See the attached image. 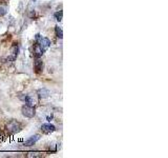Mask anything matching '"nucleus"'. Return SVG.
<instances>
[{"label": "nucleus", "instance_id": "obj_1", "mask_svg": "<svg viewBox=\"0 0 168 158\" xmlns=\"http://www.w3.org/2000/svg\"><path fill=\"white\" fill-rule=\"evenodd\" d=\"M5 130H7L8 134L15 135L22 130V125H21V122L18 121V120L11 119L10 121H7V125H5Z\"/></svg>", "mask_w": 168, "mask_h": 158}, {"label": "nucleus", "instance_id": "obj_2", "mask_svg": "<svg viewBox=\"0 0 168 158\" xmlns=\"http://www.w3.org/2000/svg\"><path fill=\"white\" fill-rule=\"evenodd\" d=\"M35 41H36V43H38L40 47L42 48V50L44 52L51 47V40L46 38V37L41 36L40 34H36V36H35Z\"/></svg>", "mask_w": 168, "mask_h": 158}, {"label": "nucleus", "instance_id": "obj_3", "mask_svg": "<svg viewBox=\"0 0 168 158\" xmlns=\"http://www.w3.org/2000/svg\"><path fill=\"white\" fill-rule=\"evenodd\" d=\"M21 113L24 117L27 118H33V117L36 115V109L33 105H30V104H23L22 108H21Z\"/></svg>", "mask_w": 168, "mask_h": 158}, {"label": "nucleus", "instance_id": "obj_4", "mask_svg": "<svg viewBox=\"0 0 168 158\" xmlns=\"http://www.w3.org/2000/svg\"><path fill=\"white\" fill-rule=\"evenodd\" d=\"M20 99L22 100V101H24L27 104H30V105H33V107H35V105L37 104V102H38V100H37L36 96L33 94H25V95H22V96L19 97Z\"/></svg>", "mask_w": 168, "mask_h": 158}, {"label": "nucleus", "instance_id": "obj_5", "mask_svg": "<svg viewBox=\"0 0 168 158\" xmlns=\"http://www.w3.org/2000/svg\"><path fill=\"white\" fill-rule=\"evenodd\" d=\"M17 56H18V45H17V47L14 45V47L11 48L10 53L3 58V60H5V61H14Z\"/></svg>", "mask_w": 168, "mask_h": 158}, {"label": "nucleus", "instance_id": "obj_6", "mask_svg": "<svg viewBox=\"0 0 168 158\" xmlns=\"http://www.w3.org/2000/svg\"><path fill=\"white\" fill-rule=\"evenodd\" d=\"M41 131L44 134H51L56 131V126L54 125H51V123H43L41 125Z\"/></svg>", "mask_w": 168, "mask_h": 158}, {"label": "nucleus", "instance_id": "obj_7", "mask_svg": "<svg viewBox=\"0 0 168 158\" xmlns=\"http://www.w3.org/2000/svg\"><path fill=\"white\" fill-rule=\"evenodd\" d=\"M34 71L36 74H40L42 73L43 71V61L40 58H37L34 61Z\"/></svg>", "mask_w": 168, "mask_h": 158}, {"label": "nucleus", "instance_id": "obj_8", "mask_svg": "<svg viewBox=\"0 0 168 158\" xmlns=\"http://www.w3.org/2000/svg\"><path fill=\"white\" fill-rule=\"evenodd\" d=\"M39 139H40V135H39V134L33 135V136H31L30 138H28L27 141L24 142V145H25V146H32V145H34L37 141H38Z\"/></svg>", "mask_w": 168, "mask_h": 158}, {"label": "nucleus", "instance_id": "obj_9", "mask_svg": "<svg viewBox=\"0 0 168 158\" xmlns=\"http://www.w3.org/2000/svg\"><path fill=\"white\" fill-rule=\"evenodd\" d=\"M33 54L34 56L36 57V58H40L43 54H44V51L42 50V48L40 47L38 43H36L34 45V48H33Z\"/></svg>", "mask_w": 168, "mask_h": 158}, {"label": "nucleus", "instance_id": "obj_10", "mask_svg": "<svg viewBox=\"0 0 168 158\" xmlns=\"http://www.w3.org/2000/svg\"><path fill=\"white\" fill-rule=\"evenodd\" d=\"M37 95H38V97L40 99H45V98H47V97L50 96L51 93H50V91H48L47 89L42 88V89H40V90H38V92H37Z\"/></svg>", "mask_w": 168, "mask_h": 158}, {"label": "nucleus", "instance_id": "obj_11", "mask_svg": "<svg viewBox=\"0 0 168 158\" xmlns=\"http://www.w3.org/2000/svg\"><path fill=\"white\" fill-rule=\"evenodd\" d=\"M55 33H56V36L58 38L62 39L63 38V32H62V28L59 27V25H56L55 27Z\"/></svg>", "mask_w": 168, "mask_h": 158}, {"label": "nucleus", "instance_id": "obj_12", "mask_svg": "<svg viewBox=\"0 0 168 158\" xmlns=\"http://www.w3.org/2000/svg\"><path fill=\"white\" fill-rule=\"evenodd\" d=\"M54 16H55V18H56L57 21H61L62 20V17H63V12L62 11H58V12H56L54 14Z\"/></svg>", "mask_w": 168, "mask_h": 158}, {"label": "nucleus", "instance_id": "obj_13", "mask_svg": "<svg viewBox=\"0 0 168 158\" xmlns=\"http://www.w3.org/2000/svg\"><path fill=\"white\" fill-rule=\"evenodd\" d=\"M42 155L40 153H37V152H30L27 153V157H41Z\"/></svg>", "mask_w": 168, "mask_h": 158}, {"label": "nucleus", "instance_id": "obj_14", "mask_svg": "<svg viewBox=\"0 0 168 158\" xmlns=\"http://www.w3.org/2000/svg\"><path fill=\"white\" fill-rule=\"evenodd\" d=\"M7 8H3V7H0V17H2V16H4L5 14H7Z\"/></svg>", "mask_w": 168, "mask_h": 158}, {"label": "nucleus", "instance_id": "obj_15", "mask_svg": "<svg viewBox=\"0 0 168 158\" xmlns=\"http://www.w3.org/2000/svg\"><path fill=\"white\" fill-rule=\"evenodd\" d=\"M3 137H4L3 133H2V131H0V141H2V140H3Z\"/></svg>", "mask_w": 168, "mask_h": 158}, {"label": "nucleus", "instance_id": "obj_16", "mask_svg": "<svg viewBox=\"0 0 168 158\" xmlns=\"http://www.w3.org/2000/svg\"><path fill=\"white\" fill-rule=\"evenodd\" d=\"M0 1H7V0H0Z\"/></svg>", "mask_w": 168, "mask_h": 158}, {"label": "nucleus", "instance_id": "obj_17", "mask_svg": "<svg viewBox=\"0 0 168 158\" xmlns=\"http://www.w3.org/2000/svg\"><path fill=\"white\" fill-rule=\"evenodd\" d=\"M33 1H35V0H33Z\"/></svg>", "mask_w": 168, "mask_h": 158}]
</instances>
